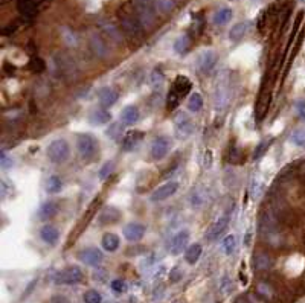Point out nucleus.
<instances>
[{"label":"nucleus","instance_id":"obj_1","mask_svg":"<svg viewBox=\"0 0 305 303\" xmlns=\"http://www.w3.org/2000/svg\"><path fill=\"white\" fill-rule=\"evenodd\" d=\"M191 81L188 76H183V75H178L171 84V89H170V93H168V98H166V108L173 112L174 108L178 107L180 101H182L185 96L191 92Z\"/></svg>","mask_w":305,"mask_h":303},{"label":"nucleus","instance_id":"obj_2","mask_svg":"<svg viewBox=\"0 0 305 303\" xmlns=\"http://www.w3.org/2000/svg\"><path fill=\"white\" fill-rule=\"evenodd\" d=\"M134 11L136 17L139 20L141 26L145 31H151L156 26L157 17H156V9L147 0H136L134 2Z\"/></svg>","mask_w":305,"mask_h":303},{"label":"nucleus","instance_id":"obj_3","mask_svg":"<svg viewBox=\"0 0 305 303\" xmlns=\"http://www.w3.org/2000/svg\"><path fill=\"white\" fill-rule=\"evenodd\" d=\"M46 156L51 162L60 164V163H64L69 159V156H71V148H69V143L64 139L53 140L46 148Z\"/></svg>","mask_w":305,"mask_h":303},{"label":"nucleus","instance_id":"obj_4","mask_svg":"<svg viewBox=\"0 0 305 303\" xmlns=\"http://www.w3.org/2000/svg\"><path fill=\"white\" fill-rule=\"evenodd\" d=\"M82 279H84V274L76 265L66 267L55 274V283L57 285H76L82 282Z\"/></svg>","mask_w":305,"mask_h":303},{"label":"nucleus","instance_id":"obj_5","mask_svg":"<svg viewBox=\"0 0 305 303\" xmlns=\"http://www.w3.org/2000/svg\"><path fill=\"white\" fill-rule=\"evenodd\" d=\"M119 20H121V27L122 31L127 35L133 37V38H139L142 35V26L137 20V17H133L130 12L121 11L119 12Z\"/></svg>","mask_w":305,"mask_h":303},{"label":"nucleus","instance_id":"obj_6","mask_svg":"<svg viewBox=\"0 0 305 303\" xmlns=\"http://www.w3.org/2000/svg\"><path fill=\"white\" fill-rule=\"evenodd\" d=\"M76 145L82 159H92L98 151V140L90 134H79Z\"/></svg>","mask_w":305,"mask_h":303},{"label":"nucleus","instance_id":"obj_7","mask_svg":"<svg viewBox=\"0 0 305 303\" xmlns=\"http://www.w3.org/2000/svg\"><path fill=\"white\" fill-rule=\"evenodd\" d=\"M174 128H176V136L178 139H186L194 131V123L192 119L186 113H178L174 117Z\"/></svg>","mask_w":305,"mask_h":303},{"label":"nucleus","instance_id":"obj_8","mask_svg":"<svg viewBox=\"0 0 305 303\" xmlns=\"http://www.w3.org/2000/svg\"><path fill=\"white\" fill-rule=\"evenodd\" d=\"M170 151V140L168 137L165 136H157L152 139L151 142V146H150V154H151V159L152 160H162L166 157Z\"/></svg>","mask_w":305,"mask_h":303},{"label":"nucleus","instance_id":"obj_9","mask_svg":"<svg viewBox=\"0 0 305 303\" xmlns=\"http://www.w3.org/2000/svg\"><path fill=\"white\" fill-rule=\"evenodd\" d=\"M78 259L81 260L82 264L86 265H90V267H98L102 259H104V255L100 249H96V247H87V249H82L78 255Z\"/></svg>","mask_w":305,"mask_h":303},{"label":"nucleus","instance_id":"obj_10","mask_svg":"<svg viewBox=\"0 0 305 303\" xmlns=\"http://www.w3.org/2000/svg\"><path fill=\"white\" fill-rule=\"evenodd\" d=\"M188 241H189V232L186 229L177 232L176 235L171 238V241H170V252H171V255L177 256V255L182 253L186 249Z\"/></svg>","mask_w":305,"mask_h":303},{"label":"nucleus","instance_id":"obj_11","mask_svg":"<svg viewBox=\"0 0 305 303\" xmlns=\"http://www.w3.org/2000/svg\"><path fill=\"white\" fill-rule=\"evenodd\" d=\"M145 230V226L141 223H130L122 229V235L128 242H137L144 238Z\"/></svg>","mask_w":305,"mask_h":303},{"label":"nucleus","instance_id":"obj_12","mask_svg":"<svg viewBox=\"0 0 305 303\" xmlns=\"http://www.w3.org/2000/svg\"><path fill=\"white\" fill-rule=\"evenodd\" d=\"M177 190H178V183H176V182H168V183L162 185L160 187H157L154 192H152L151 197H150V200H151V201H154V203H156V201H163V200H166V198L173 197Z\"/></svg>","mask_w":305,"mask_h":303},{"label":"nucleus","instance_id":"obj_13","mask_svg":"<svg viewBox=\"0 0 305 303\" xmlns=\"http://www.w3.org/2000/svg\"><path fill=\"white\" fill-rule=\"evenodd\" d=\"M90 47L93 50V53L96 57L100 58H108L110 57V49H108V45L105 43V40L100 35L93 32L90 35Z\"/></svg>","mask_w":305,"mask_h":303},{"label":"nucleus","instance_id":"obj_14","mask_svg":"<svg viewBox=\"0 0 305 303\" xmlns=\"http://www.w3.org/2000/svg\"><path fill=\"white\" fill-rule=\"evenodd\" d=\"M217 61H218V55L214 50H206V52H203L200 57H199V61H197L199 70L202 73H209L212 69L215 67Z\"/></svg>","mask_w":305,"mask_h":303},{"label":"nucleus","instance_id":"obj_15","mask_svg":"<svg viewBox=\"0 0 305 303\" xmlns=\"http://www.w3.org/2000/svg\"><path fill=\"white\" fill-rule=\"evenodd\" d=\"M229 86H228V81H220L217 84V89H215V96H214V101H215V107L217 108H225L229 102Z\"/></svg>","mask_w":305,"mask_h":303},{"label":"nucleus","instance_id":"obj_16","mask_svg":"<svg viewBox=\"0 0 305 303\" xmlns=\"http://www.w3.org/2000/svg\"><path fill=\"white\" fill-rule=\"evenodd\" d=\"M119 218H121V212L116 208H113V206H105L98 216V223L101 226H110V224L118 223Z\"/></svg>","mask_w":305,"mask_h":303},{"label":"nucleus","instance_id":"obj_17","mask_svg":"<svg viewBox=\"0 0 305 303\" xmlns=\"http://www.w3.org/2000/svg\"><path fill=\"white\" fill-rule=\"evenodd\" d=\"M229 226V215H223L220 216L217 221L209 227V232H207V239L209 241H215L221 236V233H223Z\"/></svg>","mask_w":305,"mask_h":303},{"label":"nucleus","instance_id":"obj_18","mask_svg":"<svg viewBox=\"0 0 305 303\" xmlns=\"http://www.w3.org/2000/svg\"><path fill=\"white\" fill-rule=\"evenodd\" d=\"M144 139V133L142 131H128L122 139V149L124 151H133L137 145H139Z\"/></svg>","mask_w":305,"mask_h":303},{"label":"nucleus","instance_id":"obj_19","mask_svg":"<svg viewBox=\"0 0 305 303\" xmlns=\"http://www.w3.org/2000/svg\"><path fill=\"white\" fill-rule=\"evenodd\" d=\"M118 92L112 87H102L98 92V101L102 107H112L118 101Z\"/></svg>","mask_w":305,"mask_h":303},{"label":"nucleus","instance_id":"obj_20","mask_svg":"<svg viewBox=\"0 0 305 303\" xmlns=\"http://www.w3.org/2000/svg\"><path fill=\"white\" fill-rule=\"evenodd\" d=\"M141 115H139V108H137L136 105H127L122 108L121 112V120L124 125H134V123L139 120Z\"/></svg>","mask_w":305,"mask_h":303},{"label":"nucleus","instance_id":"obj_21","mask_svg":"<svg viewBox=\"0 0 305 303\" xmlns=\"http://www.w3.org/2000/svg\"><path fill=\"white\" fill-rule=\"evenodd\" d=\"M40 238L43 239V242H46L48 245H55L58 242V238H60V232L57 227L53 226H45L41 227L40 230Z\"/></svg>","mask_w":305,"mask_h":303},{"label":"nucleus","instance_id":"obj_22","mask_svg":"<svg viewBox=\"0 0 305 303\" xmlns=\"http://www.w3.org/2000/svg\"><path fill=\"white\" fill-rule=\"evenodd\" d=\"M58 204L57 201H46L40 206V209H38V218L40 219H43V221H46V219H51L53 218L55 215L58 213Z\"/></svg>","mask_w":305,"mask_h":303},{"label":"nucleus","instance_id":"obj_23","mask_svg":"<svg viewBox=\"0 0 305 303\" xmlns=\"http://www.w3.org/2000/svg\"><path fill=\"white\" fill-rule=\"evenodd\" d=\"M89 120H90L92 125H105V123H108L110 120H112V115H110L104 108H96L90 113Z\"/></svg>","mask_w":305,"mask_h":303},{"label":"nucleus","instance_id":"obj_24","mask_svg":"<svg viewBox=\"0 0 305 303\" xmlns=\"http://www.w3.org/2000/svg\"><path fill=\"white\" fill-rule=\"evenodd\" d=\"M119 238L118 235H115V233H105V235L102 236V249L105 252H110V253H113L119 249Z\"/></svg>","mask_w":305,"mask_h":303},{"label":"nucleus","instance_id":"obj_25","mask_svg":"<svg viewBox=\"0 0 305 303\" xmlns=\"http://www.w3.org/2000/svg\"><path fill=\"white\" fill-rule=\"evenodd\" d=\"M17 8H19V12L22 14V16H25L27 19L34 17L37 12V6H35L34 0H19Z\"/></svg>","mask_w":305,"mask_h":303},{"label":"nucleus","instance_id":"obj_26","mask_svg":"<svg viewBox=\"0 0 305 303\" xmlns=\"http://www.w3.org/2000/svg\"><path fill=\"white\" fill-rule=\"evenodd\" d=\"M270 256L264 252H258L255 256H254V268L258 270V271H264V270H269L270 268Z\"/></svg>","mask_w":305,"mask_h":303},{"label":"nucleus","instance_id":"obj_27","mask_svg":"<svg viewBox=\"0 0 305 303\" xmlns=\"http://www.w3.org/2000/svg\"><path fill=\"white\" fill-rule=\"evenodd\" d=\"M200 256H202V245L200 244L189 245L186 249V252H185V260L189 265L197 264V260L200 259Z\"/></svg>","mask_w":305,"mask_h":303},{"label":"nucleus","instance_id":"obj_28","mask_svg":"<svg viewBox=\"0 0 305 303\" xmlns=\"http://www.w3.org/2000/svg\"><path fill=\"white\" fill-rule=\"evenodd\" d=\"M233 12L230 8H221L214 14V24L215 26H225L230 22Z\"/></svg>","mask_w":305,"mask_h":303},{"label":"nucleus","instance_id":"obj_29","mask_svg":"<svg viewBox=\"0 0 305 303\" xmlns=\"http://www.w3.org/2000/svg\"><path fill=\"white\" fill-rule=\"evenodd\" d=\"M148 3H151L154 6L156 11L162 12V14H168L176 8V2L174 0H147Z\"/></svg>","mask_w":305,"mask_h":303},{"label":"nucleus","instance_id":"obj_30","mask_svg":"<svg viewBox=\"0 0 305 303\" xmlns=\"http://www.w3.org/2000/svg\"><path fill=\"white\" fill-rule=\"evenodd\" d=\"M247 29H249V22H240V23H237V24H235V26L232 27V29H230L229 38H230L232 41H240V40L246 35Z\"/></svg>","mask_w":305,"mask_h":303},{"label":"nucleus","instance_id":"obj_31","mask_svg":"<svg viewBox=\"0 0 305 303\" xmlns=\"http://www.w3.org/2000/svg\"><path fill=\"white\" fill-rule=\"evenodd\" d=\"M63 189V180L58 175H52L48 178L46 182V192L48 194H58V192Z\"/></svg>","mask_w":305,"mask_h":303},{"label":"nucleus","instance_id":"obj_32","mask_svg":"<svg viewBox=\"0 0 305 303\" xmlns=\"http://www.w3.org/2000/svg\"><path fill=\"white\" fill-rule=\"evenodd\" d=\"M189 46H191V40L188 35H182L174 41V50L178 55H185L189 50Z\"/></svg>","mask_w":305,"mask_h":303},{"label":"nucleus","instance_id":"obj_33","mask_svg":"<svg viewBox=\"0 0 305 303\" xmlns=\"http://www.w3.org/2000/svg\"><path fill=\"white\" fill-rule=\"evenodd\" d=\"M189 201L192 208H200L202 204L206 203V197H204V190H200L199 187H194L191 195H189Z\"/></svg>","mask_w":305,"mask_h":303},{"label":"nucleus","instance_id":"obj_34","mask_svg":"<svg viewBox=\"0 0 305 303\" xmlns=\"http://www.w3.org/2000/svg\"><path fill=\"white\" fill-rule=\"evenodd\" d=\"M188 108H189V112H192V113H197V112H200V110L203 108V98L200 96V93L194 92V93L189 96Z\"/></svg>","mask_w":305,"mask_h":303},{"label":"nucleus","instance_id":"obj_35","mask_svg":"<svg viewBox=\"0 0 305 303\" xmlns=\"http://www.w3.org/2000/svg\"><path fill=\"white\" fill-rule=\"evenodd\" d=\"M101 26H102V29L105 31V34H107L110 38H112V40H115V41H122V35H121L119 29H118V27H116L113 23H110V22H102Z\"/></svg>","mask_w":305,"mask_h":303},{"label":"nucleus","instance_id":"obj_36","mask_svg":"<svg viewBox=\"0 0 305 303\" xmlns=\"http://www.w3.org/2000/svg\"><path fill=\"white\" fill-rule=\"evenodd\" d=\"M223 250L226 255H232L235 250H237V238H235L233 235H228L223 239Z\"/></svg>","mask_w":305,"mask_h":303},{"label":"nucleus","instance_id":"obj_37","mask_svg":"<svg viewBox=\"0 0 305 303\" xmlns=\"http://www.w3.org/2000/svg\"><path fill=\"white\" fill-rule=\"evenodd\" d=\"M290 140L299 148H305V130H295L290 136Z\"/></svg>","mask_w":305,"mask_h":303},{"label":"nucleus","instance_id":"obj_38","mask_svg":"<svg viewBox=\"0 0 305 303\" xmlns=\"http://www.w3.org/2000/svg\"><path fill=\"white\" fill-rule=\"evenodd\" d=\"M102 296L96 291V290H89L84 294V303H101Z\"/></svg>","mask_w":305,"mask_h":303},{"label":"nucleus","instance_id":"obj_39","mask_svg":"<svg viewBox=\"0 0 305 303\" xmlns=\"http://www.w3.org/2000/svg\"><path fill=\"white\" fill-rule=\"evenodd\" d=\"M29 67L32 69V72H35V73H41L46 69V64H45V61L41 60V58H38V57H32L31 58V63H29Z\"/></svg>","mask_w":305,"mask_h":303},{"label":"nucleus","instance_id":"obj_40","mask_svg":"<svg viewBox=\"0 0 305 303\" xmlns=\"http://www.w3.org/2000/svg\"><path fill=\"white\" fill-rule=\"evenodd\" d=\"M110 286H112L113 293H116V294H122V293L127 291V283H126V280H122V279H115Z\"/></svg>","mask_w":305,"mask_h":303},{"label":"nucleus","instance_id":"obj_41","mask_svg":"<svg viewBox=\"0 0 305 303\" xmlns=\"http://www.w3.org/2000/svg\"><path fill=\"white\" fill-rule=\"evenodd\" d=\"M182 278H183V270L180 268V267H174V268L170 271V274H168V279H170L171 283L180 282V280H182Z\"/></svg>","mask_w":305,"mask_h":303},{"label":"nucleus","instance_id":"obj_42","mask_svg":"<svg viewBox=\"0 0 305 303\" xmlns=\"http://www.w3.org/2000/svg\"><path fill=\"white\" fill-rule=\"evenodd\" d=\"M163 73H162V70L160 69H156L154 72L151 73V84L154 86V87H157V86H162L163 84Z\"/></svg>","mask_w":305,"mask_h":303},{"label":"nucleus","instance_id":"obj_43","mask_svg":"<svg viewBox=\"0 0 305 303\" xmlns=\"http://www.w3.org/2000/svg\"><path fill=\"white\" fill-rule=\"evenodd\" d=\"M113 171V162H107L105 164H104V166L101 168V171H100V178H101V180H105V178L110 175V172H112Z\"/></svg>","mask_w":305,"mask_h":303},{"label":"nucleus","instance_id":"obj_44","mask_svg":"<svg viewBox=\"0 0 305 303\" xmlns=\"http://www.w3.org/2000/svg\"><path fill=\"white\" fill-rule=\"evenodd\" d=\"M212 166V151L211 149H206L204 151V156H203V168L204 169H209Z\"/></svg>","mask_w":305,"mask_h":303},{"label":"nucleus","instance_id":"obj_45","mask_svg":"<svg viewBox=\"0 0 305 303\" xmlns=\"http://www.w3.org/2000/svg\"><path fill=\"white\" fill-rule=\"evenodd\" d=\"M295 108H296L298 117L305 122V101H298L296 105H295Z\"/></svg>","mask_w":305,"mask_h":303},{"label":"nucleus","instance_id":"obj_46","mask_svg":"<svg viewBox=\"0 0 305 303\" xmlns=\"http://www.w3.org/2000/svg\"><path fill=\"white\" fill-rule=\"evenodd\" d=\"M121 125L119 123H113L112 127H110V130H107V136H110V137H113V139H119V137L116 136V134H119L121 133Z\"/></svg>","mask_w":305,"mask_h":303},{"label":"nucleus","instance_id":"obj_47","mask_svg":"<svg viewBox=\"0 0 305 303\" xmlns=\"http://www.w3.org/2000/svg\"><path fill=\"white\" fill-rule=\"evenodd\" d=\"M2 166H3V169H8V168L12 166V160L8 159V156H6L5 151H2Z\"/></svg>","mask_w":305,"mask_h":303},{"label":"nucleus","instance_id":"obj_48","mask_svg":"<svg viewBox=\"0 0 305 303\" xmlns=\"http://www.w3.org/2000/svg\"><path fill=\"white\" fill-rule=\"evenodd\" d=\"M267 146H269V143H267V142H262V143L258 146V149L255 151V156H254V157H255V159H259V157L262 156V151H264Z\"/></svg>","mask_w":305,"mask_h":303},{"label":"nucleus","instance_id":"obj_49","mask_svg":"<svg viewBox=\"0 0 305 303\" xmlns=\"http://www.w3.org/2000/svg\"><path fill=\"white\" fill-rule=\"evenodd\" d=\"M173 303H186V302H185L183 299H177V300H174Z\"/></svg>","mask_w":305,"mask_h":303},{"label":"nucleus","instance_id":"obj_50","mask_svg":"<svg viewBox=\"0 0 305 303\" xmlns=\"http://www.w3.org/2000/svg\"><path fill=\"white\" fill-rule=\"evenodd\" d=\"M301 2H304V0H301Z\"/></svg>","mask_w":305,"mask_h":303}]
</instances>
